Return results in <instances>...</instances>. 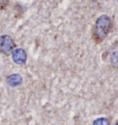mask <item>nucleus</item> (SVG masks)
Returning <instances> with one entry per match:
<instances>
[{"instance_id": "obj_1", "label": "nucleus", "mask_w": 118, "mask_h": 125, "mask_svg": "<svg viewBox=\"0 0 118 125\" xmlns=\"http://www.w3.org/2000/svg\"><path fill=\"white\" fill-rule=\"evenodd\" d=\"M113 28V21L107 15H102L96 20L92 29V38L96 43H101L110 33Z\"/></svg>"}, {"instance_id": "obj_2", "label": "nucleus", "mask_w": 118, "mask_h": 125, "mask_svg": "<svg viewBox=\"0 0 118 125\" xmlns=\"http://www.w3.org/2000/svg\"><path fill=\"white\" fill-rule=\"evenodd\" d=\"M15 42L10 36L2 35L0 39V49L4 54L8 55L14 51Z\"/></svg>"}, {"instance_id": "obj_3", "label": "nucleus", "mask_w": 118, "mask_h": 125, "mask_svg": "<svg viewBox=\"0 0 118 125\" xmlns=\"http://www.w3.org/2000/svg\"><path fill=\"white\" fill-rule=\"evenodd\" d=\"M12 60L13 62H16L19 65H22L24 64L26 61H27V53L21 48H18L15 49L12 52Z\"/></svg>"}, {"instance_id": "obj_4", "label": "nucleus", "mask_w": 118, "mask_h": 125, "mask_svg": "<svg viewBox=\"0 0 118 125\" xmlns=\"http://www.w3.org/2000/svg\"><path fill=\"white\" fill-rule=\"evenodd\" d=\"M7 81L8 84L12 87H15V86H20V84L22 83V77L20 76V74H10L8 78H7Z\"/></svg>"}, {"instance_id": "obj_5", "label": "nucleus", "mask_w": 118, "mask_h": 125, "mask_svg": "<svg viewBox=\"0 0 118 125\" xmlns=\"http://www.w3.org/2000/svg\"><path fill=\"white\" fill-rule=\"evenodd\" d=\"M110 63L114 68H118V50L112 52L110 55Z\"/></svg>"}, {"instance_id": "obj_6", "label": "nucleus", "mask_w": 118, "mask_h": 125, "mask_svg": "<svg viewBox=\"0 0 118 125\" xmlns=\"http://www.w3.org/2000/svg\"><path fill=\"white\" fill-rule=\"evenodd\" d=\"M93 125H110V121L108 118H98L93 121Z\"/></svg>"}, {"instance_id": "obj_7", "label": "nucleus", "mask_w": 118, "mask_h": 125, "mask_svg": "<svg viewBox=\"0 0 118 125\" xmlns=\"http://www.w3.org/2000/svg\"><path fill=\"white\" fill-rule=\"evenodd\" d=\"M114 125H118V121H116V122L114 123Z\"/></svg>"}]
</instances>
